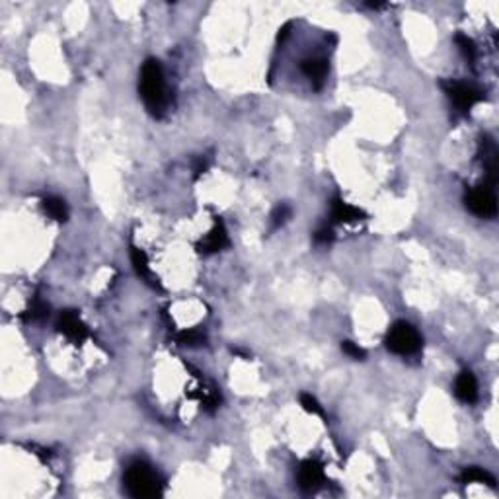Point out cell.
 I'll use <instances>...</instances> for the list:
<instances>
[{"instance_id": "obj_2", "label": "cell", "mask_w": 499, "mask_h": 499, "mask_svg": "<svg viewBox=\"0 0 499 499\" xmlns=\"http://www.w3.org/2000/svg\"><path fill=\"white\" fill-rule=\"evenodd\" d=\"M123 484L127 493L135 499H150L162 496L164 491V482L155 468L148 466L146 462L137 460L129 464L125 470Z\"/></svg>"}, {"instance_id": "obj_9", "label": "cell", "mask_w": 499, "mask_h": 499, "mask_svg": "<svg viewBox=\"0 0 499 499\" xmlns=\"http://www.w3.org/2000/svg\"><path fill=\"white\" fill-rule=\"evenodd\" d=\"M229 246V234H227V229L222 225V220L218 217H215V227L211 229L205 238L201 240L198 244V252L199 254H217L220 250H225Z\"/></svg>"}, {"instance_id": "obj_10", "label": "cell", "mask_w": 499, "mask_h": 499, "mask_svg": "<svg viewBox=\"0 0 499 499\" xmlns=\"http://www.w3.org/2000/svg\"><path fill=\"white\" fill-rule=\"evenodd\" d=\"M455 394L464 404H474L478 400V380L470 371H462L455 383Z\"/></svg>"}, {"instance_id": "obj_3", "label": "cell", "mask_w": 499, "mask_h": 499, "mask_svg": "<svg viewBox=\"0 0 499 499\" xmlns=\"http://www.w3.org/2000/svg\"><path fill=\"white\" fill-rule=\"evenodd\" d=\"M385 343L386 347H388V351H392V353L396 355H402V357H408V355H414L419 351V347H421V335H419V332H417L412 324L400 320V322L392 324V328L386 333Z\"/></svg>"}, {"instance_id": "obj_23", "label": "cell", "mask_w": 499, "mask_h": 499, "mask_svg": "<svg viewBox=\"0 0 499 499\" xmlns=\"http://www.w3.org/2000/svg\"><path fill=\"white\" fill-rule=\"evenodd\" d=\"M367 6H369V8H373V10L385 8V4H380V2H367Z\"/></svg>"}, {"instance_id": "obj_19", "label": "cell", "mask_w": 499, "mask_h": 499, "mask_svg": "<svg viewBox=\"0 0 499 499\" xmlns=\"http://www.w3.org/2000/svg\"><path fill=\"white\" fill-rule=\"evenodd\" d=\"M291 217V207L289 205H285V203H281L275 207V211L271 213V225H273V229H279L283 227L287 220Z\"/></svg>"}, {"instance_id": "obj_11", "label": "cell", "mask_w": 499, "mask_h": 499, "mask_svg": "<svg viewBox=\"0 0 499 499\" xmlns=\"http://www.w3.org/2000/svg\"><path fill=\"white\" fill-rule=\"evenodd\" d=\"M301 71L316 88H320L328 74V61L324 57H308L301 62Z\"/></svg>"}, {"instance_id": "obj_14", "label": "cell", "mask_w": 499, "mask_h": 499, "mask_svg": "<svg viewBox=\"0 0 499 499\" xmlns=\"http://www.w3.org/2000/svg\"><path fill=\"white\" fill-rule=\"evenodd\" d=\"M42 207L57 222H64L69 218V209H67V203L61 198L49 195V198H45L42 201Z\"/></svg>"}, {"instance_id": "obj_18", "label": "cell", "mask_w": 499, "mask_h": 499, "mask_svg": "<svg viewBox=\"0 0 499 499\" xmlns=\"http://www.w3.org/2000/svg\"><path fill=\"white\" fill-rule=\"evenodd\" d=\"M455 42H457L458 49H460V53L464 55V59H466L468 62L476 61V57H478V49H476V43L472 42L468 35H464V33H458L457 37H455Z\"/></svg>"}, {"instance_id": "obj_17", "label": "cell", "mask_w": 499, "mask_h": 499, "mask_svg": "<svg viewBox=\"0 0 499 499\" xmlns=\"http://www.w3.org/2000/svg\"><path fill=\"white\" fill-rule=\"evenodd\" d=\"M176 340L180 345H186V347H199V345H205L207 338L201 330H184L176 335Z\"/></svg>"}, {"instance_id": "obj_5", "label": "cell", "mask_w": 499, "mask_h": 499, "mask_svg": "<svg viewBox=\"0 0 499 499\" xmlns=\"http://www.w3.org/2000/svg\"><path fill=\"white\" fill-rule=\"evenodd\" d=\"M441 88L445 90L450 102L457 105L460 112H470L474 105L484 100V92L476 88L474 84L460 82V80H445L441 82Z\"/></svg>"}, {"instance_id": "obj_6", "label": "cell", "mask_w": 499, "mask_h": 499, "mask_svg": "<svg viewBox=\"0 0 499 499\" xmlns=\"http://www.w3.org/2000/svg\"><path fill=\"white\" fill-rule=\"evenodd\" d=\"M324 480V466L322 462H318L316 458H308L304 460L299 468V476H297V482H299V488L304 491V493H314L318 489L322 488Z\"/></svg>"}, {"instance_id": "obj_13", "label": "cell", "mask_w": 499, "mask_h": 499, "mask_svg": "<svg viewBox=\"0 0 499 499\" xmlns=\"http://www.w3.org/2000/svg\"><path fill=\"white\" fill-rule=\"evenodd\" d=\"M131 261H133V268H135L137 275L141 277V279H145L150 287H155V289H162L160 287V283L158 279L155 277V273L150 271V265H148V258H146V254L143 250L139 248H131Z\"/></svg>"}, {"instance_id": "obj_22", "label": "cell", "mask_w": 499, "mask_h": 499, "mask_svg": "<svg viewBox=\"0 0 499 499\" xmlns=\"http://www.w3.org/2000/svg\"><path fill=\"white\" fill-rule=\"evenodd\" d=\"M314 240H316L318 244H330L333 240V230L330 229V227H322V229L314 232Z\"/></svg>"}, {"instance_id": "obj_21", "label": "cell", "mask_w": 499, "mask_h": 499, "mask_svg": "<svg viewBox=\"0 0 499 499\" xmlns=\"http://www.w3.org/2000/svg\"><path fill=\"white\" fill-rule=\"evenodd\" d=\"M342 351L345 355H349L351 359H355V361H363L365 357H367V353H365V349L363 347H359L357 343L353 342H343L342 343Z\"/></svg>"}, {"instance_id": "obj_4", "label": "cell", "mask_w": 499, "mask_h": 499, "mask_svg": "<svg viewBox=\"0 0 499 499\" xmlns=\"http://www.w3.org/2000/svg\"><path fill=\"white\" fill-rule=\"evenodd\" d=\"M464 203H466L468 211L474 213L476 217L493 218L498 215V199L489 186L470 187L464 195Z\"/></svg>"}, {"instance_id": "obj_12", "label": "cell", "mask_w": 499, "mask_h": 499, "mask_svg": "<svg viewBox=\"0 0 499 499\" xmlns=\"http://www.w3.org/2000/svg\"><path fill=\"white\" fill-rule=\"evenodd\" d=\"M367 217L361 209L353 207L349 203H345L343 199H333L332 203V220L340 222V225H347V222H359Z\"/></svg>"}, {"instance_id": "obj_8", "label": "cell", "mask_w": 499, "mask_h": 499, "mask_svg": "<svg viewBox=\"0 0 499 499\" xmlns=\"http://www.w3.org/2000/svg\"><path fill=\"white\" fill-rule=\"evenodd\" d=\"M478 156L484 168H486V176H488V184L486 186H496L498 184V148H496V143L488 135H484L480 139Z\"/></svg>"}, {"instance_id": "obj_15", "label": "cell", "mask_w": 499, "mask_h": 499, "mask_svg": "<svg viewBox=\"0 0 499 499\" xmlns=\"http://www.w3.org/2000/svg\"><path fill=\"white\" fill-rule=\"evenodd\" d=\"M460 482H462V484H486L489 488L496 486V478L489 474L488 470H484V468H478V466L466 468V470L460 474Z\"/></svg>"}, {"instance_id": "obj_1", "label": "cell", "mask_w": 499, "mask_h": 499, "mask_svg": "<svg viewBox=\"0 0 499 499\" xmlns=\"http://www.w3.org/2000/svg\"><path fill=\"white\" fill-rule=\"evenodd\" d=\"M139 92H141L146 110L155 117H160L166 112L168 90L166 82H164V71H162V64L156 59H146L143 64Z\"/></svg>"}, {"instance_id": "obj_16", "label": "cell", "mask_w": 499, "mask_h": 499, "mask_svg": "<svg viewBox=\"0 0 499 499\" xmlns=\"http://www.w3.org/2000/svg\"><path fill=\"white\" fill-rule=\"evenodd\" d=\"M47 316H49V304L43 302L40 297H35L30 306H28L26 314H24V320H28V322H42Z\"/></svg>"}, {"instance_id": "obj_20", "label": "cell", "mask_w": 499, "mask_h": 499, "mask_svg": "<svg viewBox=\"0 0 499 499\" xmlns=\"http://www.w3.org/2000/svg\"><path fill=\"white\" fill-rule=\"evenodd\" d=\"M301 405L308 412V414H314V416H324V410L320 402L314 398L312 394H301Z\"/></svg>"}, {"instance_id": "obj_7", "label": "cell", "mask_w": 499, "mask_h": 499, "mask_svg": "<svg viewBox=\"0 0 499 499\" xmlns=\"http://www.w3.org/2000/svg\"><path fill=\"white\" fill-rule=\"evenodd\" d=\"M57 330L74 343H82L88 338V328L76 310H62L57 320Z\"/></svg>"}]
</instances>
